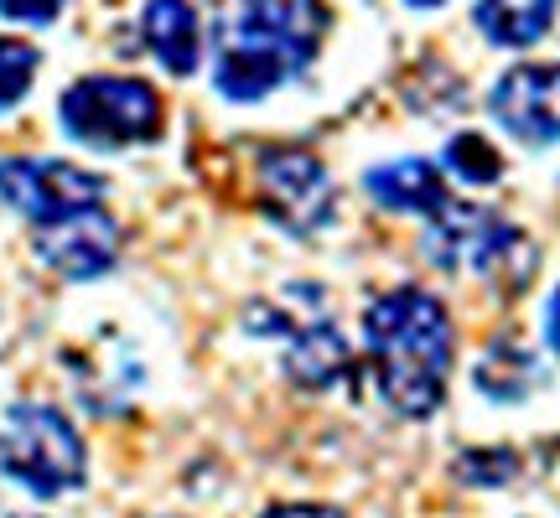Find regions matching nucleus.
<instances>
[{
  "label": "nucleus",
  "mask_w": 560,
  "mask_h": 518,
  "mask_svg": "<svg viewBox=\"0 0 560 518\" xmlns=\"http://www.w3.org/2000/svg\"><path fill=\"white\" fill-rule=\"evenodd\" d=\"M363 348L384 404L405 420L441 410L452 379V317L425 291H389L363 311Z\"/></svg>",
  "instance_id": "nucleus-1"
},
{
  "label": "nucleus",
  "mask_w": 560,
  "mask_h": 518,
  "mask_svg": "<svg viewBox=\"0 0 560 518\" xmlns=\"http://www.w3.org/2000/svg\"><path fill=\"white\" fill-rule=\"evenodd\" d=\"M327 32L322 0H249L240 16L223 26L213 52V89L234 104H255L296 79L317 58Z\"/></svg>",
  "instance_id": "nucleus-2"
},
{
  "label": "nucleus",
  "mask_w": 560,
  "mask_h": 518,
  "mask_svg": "<svg viewBox=\"0 0 560 518\" xmlns=\"http://www.w3.org/2000/svg\"><path fill=\"white\" fill-rule=\"evenodd\" d=\"M0 472L21 482L32 498H62V493L83 487L89 451L62 410L21 399L0 415Z\"/></svg>",
  "instance_id": "nucleus-3"
},
{
  "label": "nucleus",
  "mask_w": 560,
  "mask_h": 518,
  "mask_svg": "<svg viewBox=\"0 0 560 518\" xmlns=\"http://www.w3.org/2000/svg\"><path fill=\"white\" fill-rule=\"evenodd\" d=\"M58 120L68 140L94 145V151H125V145H145L161 130V94L151 83L125 79V73H89V79L68 83L58 99Z\"/></svg>",
  "instance_id": "nucleus-4"
},
{
  "label": "nucleus",
  "mask_w": 560,
  "mask_h": 518,
  "mask_svg": "<svg viewBox=\"0 0 560 518\" xmlns=\"http://www.w3.org/2000/svg\"><path fill=\"white\" fill-rule=\"evenodd\" d=\"M260 202L280 228H291L301 239L332 228V213H338V192H332L327 166L301 145L260 151Z\"/></svg>",
  "instance_id": "nucleus-5"
},
{
  "label": "nucleus",
  "mask_w": 560,
  "mask_h": 518,
  "mask_svg": "<svg viewBox=\"0 0 560 518\" xmlns=\"http://www.w3.org/2000/svg\"><path fill=\"white\" fill-rule=\"evenodd\" d=\"M0 202L16 208L37 228V223H52L79 208H104V181L52 156H5L0 161Z\"/></svg>",
  "instance_id": "nucleus-6"
},
{
  "label": "nucleus",
  "mask_w": 560,
  "mask_h": 518,
  "mask_svg": "<svg viewBox=\"0 0 560 518\" xmlns=\"http://www.w3.org/2000/svg\"><path fill=\"white\" fill-rule=\"evenodd\" d=\"M32 244H37L42 264L58 270L62 280H100L120 259V223L104 208H79V213H62L52 223H37Z\"/></svg>",
  "instance_id": "nucleus-7"
},
{
  "label": "nucleus",
  "mask_w": 560,
  "mask_h": 518,
  "mask_svg": "<svg viewBox=\"0 0 560 518\" xmlns=\"http://www.w3.org/2000/svg\"><path fill=\"white\" fill-rule=\"evenodd\" d=\"M493 120L524 145L560 140V62H520L488 94Z\"/></svg>",
  "instance_id": "nucleus-8"
},
{
  "label": "nucleus",
  "mask_w": 560,
  "mask_h": 518,
  "mask_svg": "<svg viewBox=\"0 0 560 518\" xmlns=\"http://www.w3.org/2000/svg\"><path fill=\"white\" fill-rule=\"evenodd\" d=\"M520 244V234L488 213V208H441L431 213V228H425V249L441 270H499L509 249Z\"/></svg>",
  "instance_id": "nucleus-9"
},
{
  "label": "nucleus",
  "mask_w": 560,
  "mask_h": 518,
  "mask_svg": "<svg viewBox=\"0 0 560 518\" xmlns=\"http://www.w3.org/2000/svg\"><path fill=\"white\" fill-rule=\"evenodd\" d=\"M140 37L151 47V58H156L166 73H177V79H187L202 62V21L187 0H145Z\"/></svg>",
  "instance_id": "nucleus-10"
},
{
  "label": "nucleus",
  "mask_w": 560,
  "mask_h": 518,
  "mask_svg": "<svg viewBox=\"0 0 560 518\" xmlns=\"http://www.w3.org/2000/svg\"><path fill=\"white\" fill-rule=\"evenodd\" d=\"M363 187L389 213H441L446 208V181H441V172L431 161H420V156L384 161V166H374L363 177Z\"/></svg>",
  "instance_id": "nucleus-11"
},
{
  "label": "nucleus",
  "mask_w": 560,
  "mask_h": 518,
  "mask_svg": "<svg viewBox=\"0 0 560 518\" xmlns=\"http://www.w3.org/2000/svg\"><path fill=\"white\" fill-rule=\"evenodd\" d=\"M285 374L296 384H306V389L342 384V374H348V342H342L338 327L322 317L306 321L296 338H291V348H285Z\"/></svg>",
  "instance_id": "nucleus-12"
},
{
  "label": "nucleus",
  "mask_w": 560,
  "mask_h": 518,
  "mask_svg": "<svg viewBox=\"0 0 560 518\" xmlns=\"http://www.w3.org/2000/svg\"><path fill=\"white\" fill-rule=\"evenodd\" d=\"M560 0H478V32L493 47H535L556 26Z\"/></svg>",
  "instance_id": "nucleus-13"
},
{
  "label": "nucleus",
  "mask_w": 560,
  "mask_h": 518,
  "mask_svg": "<svg viewBox=\"0 0 560 518\" xmlns=\"http://www.w3.org/2000/svg\"><path fill=\"white\" fill-rule=\"evenodd\" d=\"M529 384H535V363L524 358L514 342H499V348L478 363V389L488 399H524Z\"/></svg>",
  "instance_id": "nucleus-14"
},
{
  "label": "nucleus",
  "mask_w": 560,
  "mask_h": 518,
  "mask_svg": "<svg viewBox=\"0 0 560 518\" xmlns=\"http://www.w3.org/2000/svg\"><path fill=\"white\" fill-rule=\"evenodd\" d=\"M446 172L467 187H488V181L503 177V156L493 151V140L478 136V130H462L452 145H446Z\"/></svg>",
  "instance_id": "nucleus-15"
},
{
  "label": "nucleus",
  "mask_w": 560,
  "mask_h": 518,
  "mask_svg": "<svg viewBox=\"0 0 560 518\" xmlns=\"http://www.w3.org/2000/svg\"><path fill=\"white\" fill-rule=\"evenodd\" d=\"M37 68H42V52L32 47V42L0 37V115H5V109H16V104L32 94Z\"/></svg>",
  "instance_id": "nucleus-16"
},
{
  "label": "nucleus",
  "mask_w": 560,
  "mask_h": 518,
  "mask_svg": "<svg viewBox=\"0 0 560 518\" xmlns=\"http://www.w3.org/2000/svg\"><path fill=\"white\" fill-rule=\"evenodd\" d=\"M514 467H520V461H514V451H499V446H493V451H467V457H462V478L493 487V482L514 478Z\"/></svg>",
  "instance_id": "nucleus-17"
},
{
  "label": "nucleus",
  "mask_w": 560,
  "mask_h": 518,
  "mask_svg": "<svg viewBox=\"0 0 560 518\" xmlns=\"http://www.w3.org/2000/svg\"><path fill=\"white\" fill-rule=\"evenodd\" d=\"M62 5H68V0H0V21H16V26H52Z\"/></svg>",
  "instance_id": "nucleus-18"
},
{
  "label": "nucleus",
  "mask_w": 560,
  "mask_h": 518,
  "mask_svg": "<svg viewBox=\"0 0 560 518\" xmlns=\"http://www.w3.org/2000/svg\"><path fill=\"white\" fill-rule=\"evenodd\" d=\"M260 518H348L338 508H322V503H285V508H270Z\"/></svg>",
  "instance_id": "nucleus-19"
},
{
  "label": "nucleus",
  "mask_w": 560,
  "mask_h": 518,
  "mask_svg": "<svg viewBox=\"0 0 560 518\" xmlns=\"http://www.w3.org/2000/svg\"><path fill=\"white\" fill-rule=\"evenodd\" d=\"M545 342H550V353L560 358V285L550 291V301H545Z\"/></svg>",
  "instance_id": "nucleus-20"
},
{
  "label": "nucleus",
  "mask_w": 560,
  "mask_h": 518,
  "mask_svg": "<svg viewBox=\"0 0 560 518\" xmlns=\"http://www.w3.org/2000/svg\"><path fill=\"white\" fill-rule=\"evenodd\" d=\"M416 11H436V5H446V0H410Z\"/></svg>",
  "instance_id": "nucleus-21"
}]
</instances>
